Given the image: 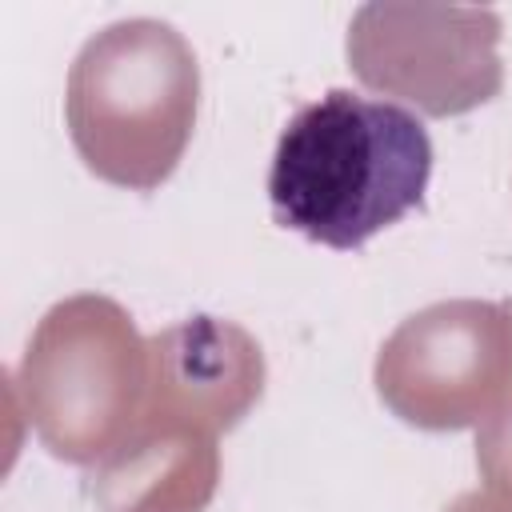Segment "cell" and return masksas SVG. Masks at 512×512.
<instances>
[{
  "label": "cell",
  "instance_id": "obj_3",
  "mask_svg": "<svg viewBox=\"0 0 512 512\" xmlns=\"http://www.w3.org/2000/svg\"><path fill=\"white\" fill-rule=\"evenodd\" d=\"M16 388L32 432L56 460L100 464L140 424L148 340L112 296H68L40 316Z\"/></svg>",
  "mask_w": 512,
  "mask_h": 512
},
{
  "label": "cell",
  "instance_id": "obj_9",
  "mask_svg": "<svg viewBox=\"0 0 512 512\" xmlns=\"http://www.w3.org/2000/svg\"><path fill=\"white\" fill-rule=\"evenodd\" d=\"M444 512H512V500H504V496H496V492H460Z\"/></svg>",
  "mask_w": 512,
  "mask_h": 512
},
{
  "label": "cell",
  "instance_id": "obj_8",
  "mask_svg": "<svg viewBox=\"0 0 512 512\" xmlns=\"http://www.w3.org/2000/svg\"><path fill=\"white\" fill-rule=\"evenodd\" d=\"M476 468L488 492L512 500V396L476 432Z\"/></svg>",
  "mask_w": 512,
  "mask_h": 512
},
{
  "label": "cell",
  "instance_id": "obj_4",
  "mask_svg": "<svg viewBox=\"0 0 512 512\" xmlns=\"http://www.w3.org/2000/svg\"><path fill=\"white\" fill-rule=\"evenodd\" d=\"M380 400L412 428L456 432L512 396V304L440 300L392 328L372 368Z\"/></svg>",
  "mask_w": 512,
  "mask_h": 512
},
{
  "label": "cell",
  "instance_id": "obj_2",
  "mask_svg": "<svg viewBox=\"0 0 512 512\" xmlns=\"http://www.w3.org/2000/svg\"><path fill=\"white\" fill-rule=\"evenodd\" d=\"M200 64L164 20L132 16L84 40L68 68V136L100 180L132 192L160 188L196 128Z\"/></svg>",
  "mask_w": 512,
  "mask_h": 512
},
{
  "label": "cell",
  "instance_id": "obj_6",
  "mask_svg": "<svg viewBox=\"0 0 512 512\" xmlns=\"http://www.w3.org/2000/svg\"><path fill=\"white\" fill-rule=\"evenodd\" d=\"M264 380V352L248 328L220 316L180 320L148 336V396L140 424L220 436L256 408Z\"/></svg>",
  "mask_w": 512,
  "mask_h": 512
},
{
  "label": "cell",
  "instance_id": "obj_7",
  "mask_svg": "<svg viewBox=\"0 0 512 512\" xmlns=\"http://www.w3.org/2000/svg\"><path fill=\"white\" fill-rule=\"evenodd\" d=\"M220 484L216 436L140 424L92 476L104 512H204Z\"/></svg>",
  "mask_w": 512,
  "mask_h": 512
},
{
  "label": "cell",
  "instance_id": "obj_5",
  "mask_svg": "<svg viewBox=\"0 0 512 512\" xmlns=\"http://www.w3.org/2000/svg\"><path fill=\"white\" fill-rule=\"evenodd\" d=\"M352 72L424 116H464L504 88L500 16L468 4L376 0L348 24Z\"/></svg>",
  "mask_w": 512,
  "mask_h": 512
},
{
  "label": "cell",
  "instance_id": "obj_1",
  "mask_svg": "<svg viewBox=\"0 0 512 512\" xmlns=\"http://www.w3.org/2000/svg\"><path fill=\"white\" fill-rule=\"evenodd\" d=\"M428 180L432 140L412 112L332 88L284 124L268 200L284 228L352 252L420 208Z\"/></svg>",
  "mask_w": 512,
  "mask_h": 512
}]
</instances>
